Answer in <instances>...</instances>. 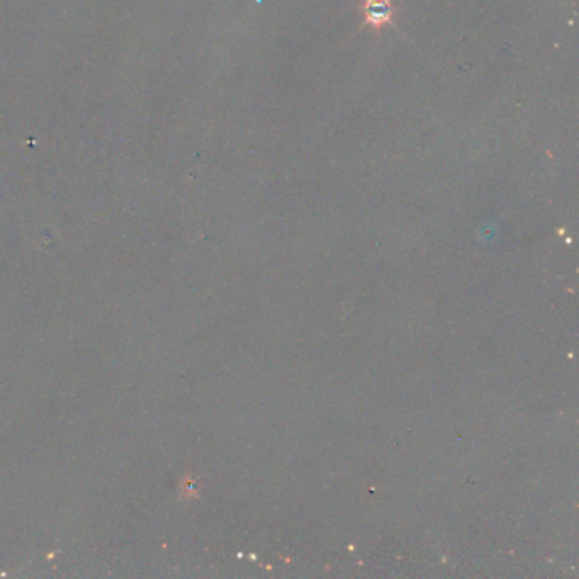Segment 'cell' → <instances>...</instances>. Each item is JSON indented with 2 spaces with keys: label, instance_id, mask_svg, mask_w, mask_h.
Returning <instances> with one entry per match:
<instances>
[{
  "label": "cell",
  "instance_id": "1",
  "mask_svg": "<svg viewBox=\"0 0 579 579\" xmlns=\"http://www.w3.org/2000/svg\"><path fill=\"white\" fill-rule=\"evenodd\" d=\"M359 9L364 16V26L374 29V33L379 34L387 24L394 26V14L398 12V7L393 0H362Z\"/></svg>",
  "mask_w": 579,
  "mask_h": 579
}]
</instances>
